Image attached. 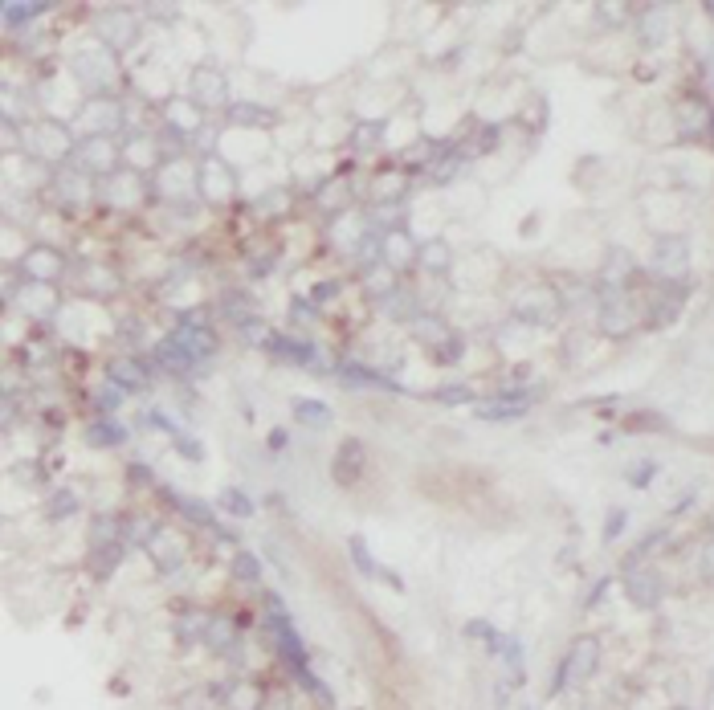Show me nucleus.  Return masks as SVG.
Returning a JSON list of instances; mask_svg holds the SVG:
<instances>
[{
	"instance_id": "nucleus-1",
	"label": "nucleus",
	"mask_w": 714,
	"mask_h": 710,
	"mask_svg": "<svg viewBox=\"0 0 714 710\" xmlns=\"http://www.w3.org/2000/svg\"><path fill=\"white\" fill-rule=\"evenodd\" d=\"M25 151H29V159H37V164H65V159H74V151H78V143H74L70 127L62 123H25ZM70 167V164H65Z\"/></svg>"
},
{
	"instance_id": "nucleus-2",
	"label": "nucleus",
	"mask_w": 714,
	"mask_h": 710,
	"mask_svg": "<svg viewBox=\"0 0 714 710\" xmlns=\"http://www.w3.org/2000/svg\"><path fill=\"white\" fill-rule=\"evenodd\" d=\"M596 665H600V641H596V637L571 641L568 657L559 662L556 682H551V695H564L568 686H579V682H588L596 674Z\"/></svg>"
},
{
	"instance_id": "nucleus-3",
	"label": "nucleus",
	"mask_w": 714,
	"mask_h": 710,
	"mask_svg": "<svg viewBox=\"0 0 714 710\" xmlns=\"http://www.w3.org/2000/svg\"><path fill=\"white\" fill-rule=\"evenodd\" d=\"M167 343H172V348L180 351L192 368L216 355V335L205 327V315H200V310H196V315H184V323L167 335Z\"/></svg>"
},
{
	"instance_id": "nucleus-4",
	"label": "nucleus",
	"mask_w": 714,
	"mask_h": 710,
	"mask_svg": "<svg viewBox=\"0 0 714 710\" xmlns=\"http://www.w3.org/2000/svg\"><path fill=\"white\" fill-rule=\"evenodd\" d=\"M119 159H123V151L115 147L106 135H98V139H78V151H74V167L86 172L90 180H106V176H115L119 172Z\"/></svg>"
},
{
	"instance_id": "nucleus-5",
	"label": "nucleus",
	"mask_w": 714,
	"mask_h": 710,
	"mask_svg": "<svg viewBox=\"0 0 714 710\" xmlns=\"http://www.w3.org/2000/svg\"><path fill=\"white\" fill-rule=\"evenodd\" d=\"M70 70L82 78V86L86 90H106L115 82V62H111V49L103 46V41H90V46H82L78 54L70 57Z\"/></svg>"
},
{
	"instance_id": "nucleus-6",
	"label": "nucleus",
	"mask_w": 714,
	"mask_h": 710,
	"mask_svg": "<svg viewBox=\"0 0 714 710\" xmlns=\"http://www.w3.org/2000/svg\"><path fill=\"white\" fill-rule=\"evenodd\" d=\"M188 98L196 106H225L229 103V74L213 62H200L188 74Z\"/></svg>"
},
{
	"instance_id": "nucleus-7",
	"label": "nucleus",
	"mask_w": 714,
	"mask_h": 710,
	"mask_svg": "<svg viewBox=\"0 0 714 710\" xmlns=\"http://www.w3.org/2000/svg\"><path fill=\"white\" fill-rule=\"evenodd\" d=\"M119 123H123V106L115 103V98H106V95H95L78 111V118H74V127L82 131V139H98V135H106V139H111V131Z\"/></svg>"
},
{
	"instance_id": "nucleus-8",
	"label": "nucleus",
	"mask_w": 714,
	"mask_h": 710,
	"mask_svg": "<svg viewBox=\"0 0 714 710\" xmlns=\"http://www.w3.org/2000/svg\"><path fill=\"white\" fill-rule=\"evenodd\" d=\"M196 180H200V197L213 200V205H225V200H233V192H237V176H233V167L216 156L200 159Z\"/></svg>"
},
{
	"instance_id": "nucleus-9",
	"label": "nucleus",
	"mask_w": 714,
	"mask_h": 710,
	"mask_svg": "<svg viewBox=\"0 0 714 710\" xmlns=\"http://www.w3.org/2000/svg\"><path fill=\"white\" fill-rule=\"evenodd\" d=\"M147 555L156 560V568H159V572H176L184 560H188V539H184L176 527L159 522L156 535L147 539Z\"/></svg>"
},
{
	"instance_id": "nucleus-10",
	"label": "nucleus",
	"mask_w": 714,
	"mask_h": 710,
	"mask_svg": "<svg viewBox=\"0 0 714 710\" xmlns=\"http://www.w3.org/2000/svg\"><path fill=\"white\" fill-rule=\"evenodd\" d=\"M625 596L633 600L637 608H658L661 596H666V584H661V576L653 568H645V563H629L625 568Z\"/></svg>"
},
{
	"instance_id": "nucleus-11",
	"label": "nucleus",
	"mask_w": 714,
	"mask_h": 710,
	"mask_svg": "<svg viewBox=\"0 0 714 710\" xmlns=\"http://www.w3.org/2000/svg\"><path fill=\"white\" fill-rule=\"evenodd\" d=\"M266 624H270L278 649L294 662V670H298V665H302V641H298V633H294V624H290V616H286V608H282L278 596H266Z\"/></svg>"
},
{
	"instance_id": "nucleus-12",
	"label": "nucleus",
	"mask_w": 714,
	"mask_h": 710,
	"mask_svg": "<svg viewBox=\"0 0 714 710\" xmlns=\"http://www.w3.org/2000/svg\"><path fill=\"white\" fill-rule=\"evenodd\" d=\"M159 188H164L167 197H196L200 180H196V167H192V159H184V156L164 159V164H159Z\"/></svg>"
},
{
	"instance_id": "nucleus-13",
	"label": "nucleus",
	"mask_w": 714,
	"mask_h": 710,
	"mask_svg": "<svg viewBox=\"0 0 714 710\" xmlns=\"http://www.w3.org/2000/svg\"><path fill=\"white\" fill-rule=\"evenodd\" d=\"M421 258V245L413 241V233L400 225V229H388V233H380V261H388L392 269H405V266H413V261Z\"/></svg>"
},
{
	"instance_id": "nucleus-14",
	"label": "nucleus",
	"mask_w": 714,
	"mask_h": 710,
	"mask_svg": "<svg viewBox=\"0 0 714 710\" xmlns=\"http://www.w3.org/2000/svg\"><path fill=\"white\" fill-rule=\"evenodd\" d=\"M21 269H25V278H29V282L54 286V278L62 274V253L49 249V245H33V249H25Z\"/></svg>"
},
{
	"instance_id": "nucleus-15",
	"label": "nucleus",
	"mask_w": 714,
	"mask_h": 710,
	"mask_svg": "<svg viewBox=\"0 0 714 710\" xmlns=\"http://www.w3.org/2000/svg\"><path fill=\"white\" fill-rule=\"evenodd\" d=\"M164 127L176 135H196L200 131V106L188 95H172L164 103Z\"/></svg>"
},
{
	"instance_id": "nucleus-16",
	"label": "nucleus",
	"mask_w": 714,
	"mask_h": 710,
	"mask_svg": "<svg viewBox=\"0 0 714 710\" xmlns=\"http://www.w3.org/2000/svg\"><path fill=\"white\" fill-rule=\"evenodd\" d=\"M123 159H127L136 172H151L159 164V139L147 131H131L127 143H123Z\"/></svg>"
},
{
	"instance_id": "nucleus-17",
	"label": "nucleus",
	"mask_w": 714,
	"mask_h": 710,
	"mask_svg": "<svg viewBox=\"0 0 714 710\" xmlns=\"http://www.w3.org/2000/svg\"><path fill=\"white\" fill-rule=\"evenodd\" d=\"M106 376H111V384H119L123 392H147L151 388V371L143 368L139 360H131V355L115 360L111 368H106Z\"/></svg>"
},
{
	"instance_id": "nucleus-18",
	"label": "nucleus",
	"mask_w": 714,
	"mask_h": 710,
	"mask_svg": "<svg viewBox=\"0 0 714 710\" xmlns=\"http://www.w3.org/2000/svg\"><path fill=\"white\" fill-rule=\"evenodd\" d=\"M57 302H62V299H57L54 286H45V282H25V290H21L25 315H33V319H54Z\"/></svg>"
},
{
	"instance_id": "nucleus-19",
	"label": "nucleus",
	"mask_w": 714,
	"mask_h": 710,
	"mask_svg": "<svg viewBox=\"0 0 714 710\" xmlns=\"http://www.w3.org/2000/svg\"><path fill=\"white\" fill-rule=\"evenodd\" d=\"M54 188H57V197L65 200V205H82V200L95 192V180H90L86 172H78V167H62L57 172V180H54Z\"/></svg>"
},
{
	"instance_id": "nucleus-20",
	"label": "nucleus",
	"mask_w": 714,
	"mask_h": 710,
	"mask_svg": "<svg viewBox=\"0 0 714 710\" xmlns=\"http://www.w3.org/2000/svg\"><path fill=\"white\" fill-rule=\"evenodd\" d=\"M98 41H103L106 49H123L136 41V21H131L127 13H106L103 16V29H98Z\"/></svg>"
},
{
	"instance_id": "nucleus-21",
	"label": "nucleus",
	"mask_w": 714,
	"mask_h": 710,
	"mask_svg": "<svg viewBox=\"0 0 714 710\" xmlns=\"http://www.w3.org/2000/svg\"><path fill=\"white\" fill-rule=\"evenodd\" d=\"M678 118H682V127H686V139H699V135H707L714 127V111L702 98H686V103L678 106Z\"/></svg>"
},
{
	"instance_id": "nucleus-22",
	"label": "nucleus",
	"mask_w": 714,
	"mask_h": 710,
	"mask_svg": "<svg viewBox=\"0 0 714 710\" xmlns=\"http://www.w3.org/2000/svg\"><path fill=\"white\" fill-rule=\"evenodd\" d=\"M413 335L425 343V348L441 351L445 343L453 340V327L445 323V319H437V315H417V319H413Z\"/></svg>"
},
{
	"instance_id": "nucleus-23",
	"label": "nucleus",
	"mask_w": 714,
	"mask_h": 710,
	"mask_svg": "<svg viewBox=\"0 0 714 710\" xmlns=\"http://www.w3.org/2000/svg\"><path fill=\"white\" fill-rule=\"evenodd\" d=\"M359 466H364V445H359V441H343L339 458H335V470H331L335 482H339V486H356Z\"/></svg>"
},
{
	"instance_id": "nucleus-24",
	"label": "nucleus",
	"mask_w": 714,
	"mask_h": 710,
	"mask_svg": "<svg viewBox=\"0 0 714 710\" xmlns=\"http://www.w3.org/2000/svg\"><path fill=\"white\" fill-rule=\"evenodd\" d=\"M225 115H229L233 127H274V123H278V111L257 106V103H233Z\"/></svg>"
},
{
	"instance_id": "nucleus-25",
	"label": "nucleus",
	"mask_w": 714,
	"mask_h": 710,
	"mask_svg": "<svg viewBox=\"0 0 714 710\" xmlns=\"http://www.w3.org/2000/svg\"><path fill=\"white\" fill-rule=\"evenodd\" d=\"M527 409H531V401H527V396H507V401L478 404V417H482V421H518Z\"/></svg>"
},
{
	"instance_id": "nucleus-26",
	"label": "nucleus",
	"mask_w": 714,
	"mask_h": 710,
	"mask_svg": "<svg viewBox=\"0 0 714 710\" xmlns=\"http://www.w3.org/2000/svg\"><path fill=\"white\" fill-rule=\"evenodd\" d=\"M658 274H669L678 278L686 269V241H678V237H666V241H658Z\"/></svg>"
},
{
	"instance_id": "nucleus-27",
	"label": "nucleus",
	"mask_w": 714,
	"mask_h": 710,
	"mask_svg": "<svg viewBox=\"0 0 714 710\" xmlns=\"http://www.w3.org/2000/svg\"><path fill=\"white\" fill-rule=\"evenodd\" d=\"M364 286L367 294H376V299H388V294H397V269L388 266V261H376V266H364Z\"/></svg>"
},
{
	"instance_id": "nucleus-28",
	"label": "nucleus",
	"mask_w": 714,
	"mask_h": 710,
	"mask_svg": "<svg viewBox=\"0 0 714 710\" xmlns=\"http://www.w3.org/2000/svg\"><path fill=\"white\" fill-rule=\"evenodd\" d=\"M216 698L225 703V710H257L262 706V695H257V686H249V682H229L225 690H216Z\"/></svg>"
},
{
	"instance_id": "nucleus-29",
	"label": "nucleus",
	"mask_w": 714,
	"mask_h": 710,
	"mask_svg": "<svg viewBox=\"0 0 714 710\" xmlns=\"http://www.w3.org/2000/svg\"><path fill=\"white\" fill-rule=\"evenodd\" d=\"M266 351H274V355H278V360H286V363H298V368L315 363V360H310V355H315V348H310V343L282 340V335H270V340H266Z\"/></svg>"
},
{
	"instance_id": "nucleus-30",
	"label": "nucleus",
	"mask_w": 714,
	"mask_h": 710,
	"mask_svg": "<svg viewBox=\"0 0 714 710\" xmlns=\"http://www.w3.org/2000/svg\"><path fill=\"white\" fill-rule=\"evenodd\" d=\"M421 269H428V274H445V269L453 266V249H449V241H441V237H433V241H425L421 245Z\"/></svg>"
},
{
	"instance_id": "nucleus-31",
	"label": "nucleus",
	"mask_w": 714,
	"mask_h": 710,
	"mask_svg": "<svg viewBox=\"0 0 714 710\" xmlns=\"http://www.w3.org/2000/svg\"><path fill=\"white\" fill-rule=\"evenodd\" d=\"M208 624H213V616L200 613V608H192V613H184L180 621H176V637L188 645V641H205L208 637Z\"/></svg>"
},
{
	"instance_id": "nucleus-32",
	"label": "nucleus",
	"mask_w": 714,
	"mask_h": 710,
	"mask_svg": "<svg viewBox=\"0 0 714 710\" xmlns=\"http://www.w3.org/2000/svg\"><path fill=\"white\" fill-rule=\"evenodd\" d=\"M119 560H123V543L95 547V552H90V572H95L98 580H111L115 568H119Z\"/></svg>"
},
{
	"instance_id": "nucleus-33",
	"label": "nucleus",
	"mask_w": 714,
	"mask_h": 710,
	"mask_svg": "<svg viewBox=\"0 0 714 710\" xmlns=\"http://www.w3.org/2000/svg\"><path fill=\"white\" fill-rule=\"evenodd\" d=\"M86 441L90 445H103V450H115V445L127 441V429L115 425V421H95V425L86 429Z\"/></svg>"
},
{
	"instance_id": "nucleus-34",
	"label": "nucleus",
	"mask_w": 714,
	"mask_h": 710,
	"mask_svg": "<svg viewBox=\"0 0 714 710\" xmlns=\"http://www.w3.org/2000/svg\"><path fill=\"white\" fill-rule=\"evenodd\" d=\"M458 167H461V151H453V147H437L433 159H428V176H433L437 184H445L449 176H458Z\"/></svg>"
},
{
	"instance_id": "nucleus-35",
	"label": "nucleus",
	"mask_w": 714,
	"mask_h": 710,
	"mask_svg": "<svg viewBox=\"0 0 714 710\" xmlns=\"http://www.w3.org/2000/svg\"><path fill=\"white\" fill-rule=\"evenodd\" d=\"M106 543H123V527L111 514H95L90 519V547H106Z\"/></svg>"
},
{
	"instance_id": "nucleus-36",
	"label": "nucleus",
	"mask_w": 714,
	"mask_h": 710,
	"mask_svg": "<svg viewBox=\"0 0 714 710\" xmlns=\"http://www.w3.org/2000/svg\"><path fill=\"white\" fill-rule=\"evenodd\" d=\"M294 417H298L302 425H310V429L331 425V409H327L323 401H294Z\"/></svg>"
},
{
	"instance_id": "nucleus-37",
	"label": "nucleus",
	"mask_w": 714,
	"mask_h": 710,
	"mask_svg": "<svg viewBox=\"0 0 714 710\" xmlns=\"http://www.w3.org/2000/svg\"><path fill=\"white\" fill-rule=\"evenodd\" d=\"M339 371H343V380H347V384H364V388H384V392H397V384H392V380L376 376V371L359 368V363H343Z\"/></svg>"
},
{
	"instance_id": "nucleus-38",
	"label": "nucleus",
	"mask_w": 714,
	"mask_h": 710,
	"mask_svg": "<svg viewBox=\"0 0 714 710\" xmlns=\"http://www.w3.org/2000/svg\"><path fill=\"white\" fill-rule=\"evenodd\" d=\"M41 13H45V5H21V0H8V5H5V25H8V29H21V25L37 21Z\"/></svg>"
},
{
	"instance_id": "nucleus-39",
	"label": "nucleus",
	"mask_w": 714,
	"mask_h": 710,
	"mask_svg": "<svg viewBox=\"0 0 714 710\" xmlns=\"http://www.w3.org/2000/svg\"><path fill=\"white\" fill-rule=\"evenodd\" d=\"M233 576H237L241 584H262V563H257V555H249V552L233 555Z\"/></svg>"
},
{
	"instance_id": "nucleus-40",
	"label": "nucleus",
	"mask_w": 714,
	"mask_h": 710,
	"mask_svg": "<svg viewBox=\"0 0 714 710\" xmlns=\"http://www.w3.org/2000/svg\"><path fill=\"white\" fill-rule=\"evenodd\" d=\"M74 511H78V494H74V490H57V494L49 498V506H45V514H49L54 522L70 519Z\"/></svg>"
},
{
	"instance_id": "nucleus-41",
	"label": "nucleus",
	"mask_w": 714,
	"mask_h": 710,
	"mask_svg": "<svg viewBox=\"0 0 714 710\" xmlns=\"http://www.w3.org/2000/svg\"><path fill=\"white\" fill-rule=\"evenodd\" d=\"M233 641V624L225 621V616H213V624H208V637H205V645L213 649V654H225V645ZM233 649V645H229Z\"/></svg>"
},
{
	"instance_id": "nucleus-42",
	"label": "nucleus",
	"mask_w": 714,
	"mask_h": 710,
	"mask_svg": "<svg viewBox=\"0 0 714 710\" xmlns=\"http://www.w3.org/2000/svg\"><path fill=\"white\" fill-rule=\"evenodd\" d=\"M604 331H617V335H625L629 331V327H633V310H629V307H604Z\"/></svg>"
},
{
	"instance_id": "nucleus-43",
	"label": "nucleus",
	"mask_w": 714,
	"mask_h": 710,
	"mask_svg": "<svg viewBox=\"0 0 714 710\" xmlns=\"http://www.w3.org/2000/svg\"><path fill=\"white\" fill-rule=\"evenodd\" d=\"M351 560H356V568L364 572V576H380V568H376V560H372V552H367V543L364 539H351Z\"/></svg>"
},
{
	"instance_id": "nucleus-44",
	"label": "nucleus",
	"mask_w": 714,
	"mask_h": 710,
	"mask_svg": "<svg viewBox=\"0 0 714 710\" xmlns=\"http://www.w3.org/2000/svg\"><path fill=\"white\" fill-rule=\"evenodd\" d=\"M433 401L437 404H469V401H474V392H469L466 384H445V388H437V392H433Z\"/></svg>"
},
{
	"instance_id": "nucleus-45",
	"label": "nucleus",
	"mask_w": 714,
	"mask_h": 710,
	"mask_svg": "<svg viewBox=\"0 0 714 710\" xmlns=\"http://www.w3.org/2000/svg\"><path fill=\"white\" fill-rule=\"evenodd\" d=\"M225 506H229L237 519H249V514H254V506H249V498L241 494V490H225Z\"/></svg>"
},
{
	"instance_id": "nucleus-46",
	"label": "nucleus",
	"mask_w": 714,
	"mask_h": 710,
	"mask_svg": "<svg viewBox=\"0 0 714 710\" xmlns=\"http://www.w3.org/2000/svg\"><path fill=\"white\" fill-rule=\"evenodd\" d=\"M629 421H633L629 429H666V421H661L658 412H637V417H629Z\"/></svg>"
},
{
	"instance_id": "nucleus-47",
	"label": "nucleus",
	"mask_w": 714,
	"mask_h": 710,
	"mask_svg": "<svg viewBox=\"0 0 714 710\" xmlns=\"http://www.w3.org/2000/svg\"><path fill=\"white\" fill-rule=\"evenodd\" d=\"M376 135H380V123H364V127H359V135H356V143H359V147H367V143H376Z\"/></svg>"
},
{
	"instance_id": "nucleus-48",
	"label": "nucleus",
	"mask_w": 714,
	"mask_h": 710,
	"mask_svg": "<svg viewBox=\"0 0 714 710\" xmlns=\"http://www.w3.org/2000/svg\"><path fill=\"white\" fill-rule=\"evenodd\" d=\"M620 531H625V514H620V511H612V514H608V527H604V539L620 535Z\"/></svg>"
},
{
	"instance_id": "nucleus-49",
	"label": "nucleus",
	"mask_w": 714,
	"mask_h": 710,
	"mask_svg": "<svg viewBox=\"0 0 714 710\" xmlns=\"http://www.w3.org/2000/svg\"><path fill=\"white\" fill-rule=\"evenodd\" d=\"M335 290H339V286H335V282H318L310 299H315V302H327V299H335Z\"/></svg>"
},
{
	"instance_id": "nucleus-50",
	"label": "nucleus",
	"mask_w": 714,
	"mask_h": 710,
	"mask_svg": "<svg viewBox=\"0 0 714 710\" xmlns=\"http://www.w3.org/2000/svg\"><path fill=\"white\" fill-rule=\"evenodd\" d=\"M702 576L714 580V543H707V552H702Z\"/></svg>"
},
{
	"instance_id": "nucleus-51",
	"label": "nucleus",
	"mask_w": 714,
	"mask_h": 710,
	"mask_svg": "<svg viewBox=\"0 0 714 710\" xmlns=\"http://www.w3.org/2000/svg\"><path fill=\"white\" fill-rule=\"evenodd\" d=\"M127 478H131V482H143V486H156V482H151V473L143 470V466H131V470H127Z\"/></svg>"
},
{
	"instance_id": "nucleus-52",
	"label": "nucleus",
	"mask_w": 714,
	"mask_h": 710,
	"mask_svg": "<svg viewBox=\"0 0 714 710\" xmlns=\"http://www.w3.org/2000/svg\"><path fill=\"white\" fill-rule=\"evenodd\" d=\"M294 315H298L302 323H310V315H315V310H310V302H302V299H298V302H294Z\"/></svg>"
},
{
	"instance_id": "nucleus-53",
	"label": "nucleus",
	"mask_w": 714,
	"mask_h": 710,
	"mask_svg": "<svg viewBox=\"0 0 714 710\" xmlns=\"http://www.w3.org/2000/svg\"><path fill=\"white\" fill-rule=\"evenodd\" d=\"M270 445H274V450H282V445H286V433H282V429H278V433H270Z\"/></svg>"
}]
</instances>
